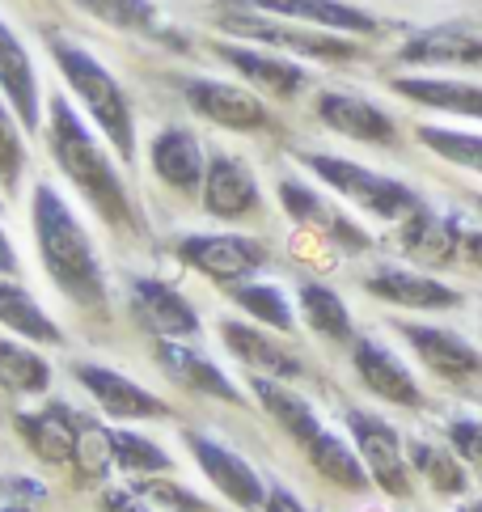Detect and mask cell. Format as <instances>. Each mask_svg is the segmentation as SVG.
Returning <instances> with one entry per match:
<instances>
[{"label":"cell","instance_id":"1","mask_svg":"<svg viewBox=\"0 0 482 512\" xmlns=\"http://www.w3.org/2000/svg\"><path fill=\"white\" fill-rule=\"evenodd\" d=\"M30 225H34V246H39V263L47 271V280L72 305L89 309V314H106L110 288H106V267L98 259V246L89 237L85 221L64 204V195L51 182H34Z\"/></svg>","mask_w":482,"mask_h":512},{"label":"cell","instance_id":"2","mask_svg":"<svg viewBox=\"0 0 482 512\" xmlns=\"http://www.w3.org/2000/svg\"><path fill=\"white\" fill-rule=\"evenodd\" d=\"M47 149L60 174L110 229H136V199L127 191L119 166L110 161V153L89 132V123L72 111L64 94H55L47 106Z\"/></svg>","mask_w":482,"mask_h":512},{"label":"cell","instance_id":"3","mask_svg":"<svg viewBox=\"0 0 482 512\" xmlns=\"http://www.w3.org/2000/svg\"><path fill=\"white\" fill-rule=\"evenodd\" d=\"M250 394L258 398V407L275 419V428L305 453V462L318 470L330 487L351 491V496H360V491L373 487L356 445L343 441L339 432H330L305 394H296L292 386H284V381H275V377H254V373H250Z\"/></svg>","mask_w":482,"mask_h":512},{"label":"cell","instance_id":"4","mask_svg":"<svg viewBox=\"0 0 482 512\" xmlns=\"http://www.w3.org/2000/svg\"><path fill=\"white\" fill-rule=\"evenodd\" d=\"M47 51H51L55 68L64 72L68 89L85 106V115L98 123L106 144L123 161H132L136 157V115H132V102H127L123 85L110 77V68L98 56H89L85 47L60 39V34H47Z\"/></svg>","mask_w":482,"mask_h":512},{"label":"cell","instance_id":"5","mask_svg":"<svg viewBox=\"0 0 482 512\" xmlns=\"http://www.w3.org/2000/svg\"><path fill=\"white\" fill-rule=\"evenodd\" d=\"M296 161L322 182V187H330L339 199H347L351 208H360L368 216H377V221L385 225H398L406 221L411 212L423 208V195L415 187H406L402 178L394 174H381V170H368L360 166V161L351 157H335V153H296Z\"/></svg>","mask_w":482,"mask_h":512},{"label":"cell","instance_id":"6","mask_svg":"<svg viewBox=\"0 0 482 512\" xmlns=\"http://www.w3.org/2000/svg\"><path fill=\"white\" fill-rule=\"evenodd\" d=\"M343 424H347L351 445H356L360 462L368 470V483L377 491H385L389 500H411L415 496V470H411V457H406L402 432L389 424L385 415L364 411V407H347Z\"/></svg>","mask_w":482,"mask_h":512},{"label":"cell","instance_id":"7","mask_svg":"<svg viewBox=\"0 0 482 512\" xmlns=\"http://www.w3.org/2000/svg\"><path fill=\"white\" fill-rule=\"evenodd\" d=\"M220 26L237 39H250V43H267V47H280L292 51V56H309V60H330V64H343V60H360V43H351L347 34H330L318 26H301V22H284V17H263V13H225Z\"/></svg>","mask_w":482,"mask_h":512},{"label":"cell","instance_id":"8","mask_svg":"<svg viewBox=\"0 0 482 512\" xmlns=\"http://www.w3.org/2000/svg\"><path fill=\"white\" fill-rule=\"evenodd\" d=\"M178 263L208 276L220 288H237L246 284L254 271H263L271 263V250L258 237H241V233H187L178 237Z\"/></svg>","mask_w":482,"mask_h":512},{"label":"cell","instance_id":"9","mask_svg":"<svg viewBox=\"0 0 482 512\" xmlns=\"http://www.w3.org/2000/svg\"><path fill=\"white\" fill-rule=\"evenodd\" d=\"M182 445L191 449L195 466L203 470V479H208L233 508H241V512H263V504H267V483H263V474H258L237 449L220 445L216 436L195 432V428L182 432Z\"/></svg>","mask_w":482,"mask_h":512},{"label":"cell","instance_id":"10","mask_svg":"<svg viewBox=\"0 0 482 512\" xmlns=\"http://www.w3.org/2000/svg\"><path fill=\"white\" fill-rule=\"evenodd\" d=\"M394 331L411 343L415 360L444 386H470L482 381V347H474L466 335L432 322H394Z\"/></svg>","mask_w":482,"mask_h":512},{"label":"cell","instance_id":"11","mask_svg":"<svg viewBox=\"0 0 482 512\" xmlns=\"http://www.w3.org/2000/svg\"><path fill=\"white\" fill-rule=\"evenodd\" d=\"M351 369H356L360 386L381 398L385 407H402V411H423L428 407V394H423L419 377L411 373V364H406L398 352H389L381 339H351Z\"/></svg>","mask_w":482,"mask_h":512},{"label":"cell","instance_id":"12","mask_svg":"<svg viewBox=\"0 0 482 512\" xmlns=\"http://www.w3.org/2000/svg\"><path fill=\"white\" fill-rule=\"evenodd\" d=\"M72 377L81 381L89 390V398L102 407L106 419H115V424H140V419H170L174 407L165 398H157L153 390H144L140 381L123 377L119 369H110V364H72Z\"/></svg>","mask_w":482,"mask_h":512},{"label":"cell","instance_id":"13","mask_svg":"<svg viewBox=\"0 0 482 512\" xmlns=\"http://www.w3.org/2000/svg\"><path fill=\"white\" fill-rule=\"evenodd\" d=\"M203 212L216 216V221H254L263 212V191H258V178L241 157L233 153H212L208 170H203Z\"/></svg>","mask_w":482,"mask_h":512},{"label":"cell","instance_id":"14","mask_svg":"<svg viewBox=\"0 0 482 512\" xmlns=\"http://www.w3.org/2000/svg\"><path fill=\"white\" fill-rule=\"evenodd\" d=\"M360 288L368 292V297H377L385 305H398V309H415V314H440V309H457L461 301H466L453 284L436 280L432 271L394 267V263L373 267L360 280Z\"/></svg>","mask_w":482,"mask_h":512},{"label":"cell","instance_id":"15","mask_svg":"<svg viewBox=\"0 0 482 512\" xmlns=\"http://www.w3.org/2000/svg\"><path fill=\"white\" fill-rule=\"evenodd\" d=\"M13 428L34 449V457H43L51 466H64V462H77L81 441H85V432L94 428V419H85L77 407H68V402H47L43 411H17Z\"/></svg>","mask_w":482,"mask_h":512},{"label":"cell","instance_id":"16","mask_svg":"<svg viewBox=\"0 0 482 512\" xmlns=\"http://www.w3.org/2000/svg\"><path fill=\"white\" fill-rule=\"evenodd\" d=\"M127 309H132V318L157 339H195L199 335L195 305L182 297L174 284H165L157 276H132V284H127Z\"/></svg>","mask_w":482,"mask_h":512},{"label":"cell","instance_id":"17","mask_svg":"<svg viewBox=\"0 0 482 512\" xmlns=\"http://www.w3.org/2000/svg\"><path fill=\"white\" fill-rule=\"evenodd\" d=\"M182 98L191 102L195 115H203L216 127H229V132H263L271 123L267 102L258 94H250V89L229 85V81L191 77V81H182Z\"/></svg>","mask_w":482,"mask_h":512},{"label":"cell","instance_id":"18","mask_svg":"<svg viewBox=\"0 0 482 512\" xmlns=\"http://www.w3.org/2000/svg\"><path fill=\"white\" fill-rule=\"evenodd\" d=\"M280 204H284V212H288L301 229L318 233V237H326V242H335V246H343V250H351V254H360V250L373 246V237H368L356 221H351L347 212H339L326 195H318V191H313L309 182H301V178H284V182H280Z\"/></svg>","mask_w":482,"mask_h":512},{"label":"cell","instance_id":"19","mask_svg":"<svg viewBox=\"0 0 482 512\" xmlns=\"http://www.w3.org/2000/svg\"><path fill=\"white\" fill-rule=\"evenodd\" d=\"M153 360H157V369L170 377V381H178L182 390L203 394V398H216V402H229V407H246V394L233 386V377L220 369L216 360L203 356L199 347L182 343V339H157Z\"/></svg>","mask_w":482,"mask_h":512},{"label":"cell","instance_id":"20","mask_svg":"<svg viewBox=\"0 0 482 512\" xmlns=\"http://www.w3.org/2000/svg\"><path fill=\"white\" fill-rule=\"evenodd\" d=\"M461 229L466 225H461L457 216L423 204L419 212L406 216V221H398V250L415 267L444 271V267L461 263Z\"/></svg>","mask_w":482,"mask_h":512},{"label":"cell","instance_id":"21","mask_svg":"<svg viewBox=\"0 0 482 512\" xmlns=\"http://www.w3.org/2000/svg\"><path fill=\"white\" fill-rule=\"evenodd\" d=\"M318 119L330 127L335 136L360 140V144H377V149H394L398 144V123L389 111H381L377 102H368L360 94H343V89H326L318 94Z\"/></svg>","mask_w":482,"mask_h":512},{"label":"cell","instance_id":"22","mask_svg":"<svg viewBox=\"0 0 482 512\" xmlns=\"http://www.w3.org/2000/svg\"><path fill=\"white\" fill-rule=\"evenodd\" d=\"M398 60L419 68H482V34L461 22L415 30L398 47Z\"/></svg>","mask_w":482,"mask_h":512},{"label":"cell","instance_id":"23","mask_svg":"<svg viewBox=\"0 0 482 512\" xmlns=\"http://www.w3.org/2000/svg\"><path fill=\"white\" fill-rule=\"evenodd\" d=\"M220 339H225L229 356L241 360L254 377H275V381H292L305 373L301 356L284 347L275 335H267V326H250V322H233L225 318L220 322Z\"/></svg>","mask_w":482,"mask_h":512},{"label":"cell","instance_id":"24","mask_svg":"<svg viewBox=\"0 0 482 512\" xmlns=\"http://www.w3.org/2000/svg\"><path fill=\"white\" fill-rule=\"evenodd\" d=\"M258 13L284 17V22H301V26H318L330 34H347V39H368L377 34L381 22L360 5H347V0H250Z\"/></svg>","mask_w":482,"mask_h":512},{"label":"cell","instance_id":"25","mask_svg":"<svg viewBox=\"0 0 482 512\" xmlns=\"http://www.w3.org/2000/svg\"><path fill=\"white\" fill-rule=\"evenodd\" d=\"M212 51L237 72V77H246L254 89H267L271 98H296L309 85V72L301 64L271 56V51L241 47V43H212Z\"/></svg>","mask_w":482,"mask_h":512},{"label":"cell","instance_id":"26","mask_svg":"<svg viewBox=\"0 0 482 512\" xmlns=\"http://www.w3.org/2000/svg\"><path fill=\"white\" fill-rule=\"evenodd\" d=\"M0 94L13 106V115L22 119V127H39L43 123V106H39V77H34V60L26 43L13 34V26L0 17Z\"/></svg>","mask_w":482,"mask_h":512},{"label":"cell","instance_id":"27","mask_svg":"<svg viewBox=\"0 0 482 512\" xmlns=\"http://www.w3.org/2000/svg\"><path fill=\"white\" fill-rule=\"evenodd\" d=\"M148 161H153V174L174 187L182 195H195L203 187V170H208V157H203L199 140L187 127H161L148 144Z\"/></svg>","mask_w":482,"mask_h":512},{"label":"cell","instance_id":"28","mask_svg":"<svg viewBox=\"0 0 482 512\" xmlns=\"http://www.w3.org/2000/svg\"><path fill=\"white\" fill-rule=\"evenodd\" d=\"M389 89H394L398 98L423 106V111H440V115H457V119L482 123V85H474V81H457V77H394Z\"/></svg>","mask_w":482,"mask_h":512},{"label":"cell","instance_id":"29","mask_svg":"<svg viewBox=\"0 0 482 512\" xmlns=\"http://www.w3.org/2000/svg\"><path fill=\"white\" fill-rule=\"evenodd\" d=\"M406 457H411L415 479L428 483L436 496L444 500H461L474 487L470 466L457 457L453 445H436V441H406Z\"/></svg>","mask_w":482,"mask_h":512},{"label":"cell","instance_id":"30","mask_svg":"<svg viewBox=\"0 0 482 512\" xmlns=\"http://www.w3.org/2000/svg\"><path fill=\"white\" fill-rule=\"evenodd\" d=\"M0 326L26 343H64V331L51 322L47 309L30 297V288H22L17 280H5V276H0Z\"/></svg>","mask_w":482,"mask_h":512},{"label":"cell","instance_id":"31","mask_svg":"<svg viewBox=\"0 0 482 512\" xmlns=\"http://www.w3.org/2000/svg\"><path fill=\"white\" fill-rule=\"evenodd\" d=\"M296 301H301V318L318 339L326 343H351L356 339V326H351V309L330 284L305 280L296 288Z\"/></svg>","mask_w":482,"mask_h":512},{"label":"cell","instance_id":"32","mask_svg":"<svg viewBox=\"0 0 482 512\" xmlns=\"http://www.w3.org/2000/svg\"><path fill=\"white\" fill-rule=\"evenodd\" d=\"M0 390L13 398H39L51 390V364L34 352V343L0 339Z\"/></svg>","mask_w":482,"mask_h":512},{"label":"cell","instance_id":"33","mask_svg":"<svg viewBox=\"0 0 482 512\" xmlns=\"http://www.w3.org/2000/svg\"><path fill=\"white\" fill-rule=\"evenodd\" d=\"M415 140L440 161L482 178V132H466V127H449V123H419Z\"/></svg>","mask_w":482,"mask_h":512},{"label":"cell","instance_id":"34","mask_svg":"<svg viewBox=\"0 0 482 512\" xmlns=\"http://www.w3.org/2000/svg\"><path fill=\"white\" fill-rule=\"evenodd\" d=\"M233 305L241 314H250L258 326H271L280 335H292L296 331V314H292V301L280 284H267V280H254V284H237L229 288Z\"/></svg>","mask_w":482,"mask_h":512},{"label":"cell","instance_id":"35","mask_svg":"<svg viewBox=\"0 0 482 512\" xmlns=\"http://www.w3.org/2000/svg\"><path fill=\"white\" fill-rule=\"evenodd\" d=\"M106 445H110V462H115L123 474H132V479H144V474H170L174 470V457L165 453L157 441L140 436V432L106 428Z\"/></svg>","mask_w":482,"mask_h":512},{"label":"cell","instance_id":"36","mask_svg":"<svg viewBox=\"0 0 482 512\" xmlns=\"http://www.w3.org/2000/svg\"><path fill=\"white\" fill-rule=\"evenodd\" d=\"M77 5L106 22L110 30H127V34H148V39H165V22L153 0H77Z\"/></svg>","mask_w":482,"mask_h":512},{"label":"cell","instance_id":"37","mask_svg":"<svg viewBox=\"0 0 482 512\" xmlns=\"http://www.w3.org/2000/svg\"><path fill=\"white\" fill-rule=\"evenodd\" d=\"M26 174V144H22V119L13 115V106L0 94V191L17 195Z\"/></svg>","mask_w":482,"mask_h":512},{"label":"cell","instance_id":"38","mask_svg":"<svg viewBox=\"0 0 482 512\" xmlns=\"http://www.w3.org/2000/svg\"><path fill=\"white\" fill-rule=\"evenodd\" d=\"M136 496H144L157 512H220L216 504H208L203 496H195L191 487L182 483H165L161 474H144V479L132 483Z\"/></svg>","mask_w":482,"mask_h":512},{"label":"cell","instance_id":"39","mask_svg":"<svg viewBox=\"0 0 482 512\" xmlns=\"http://www.w3.org/2000/svg\"><path fill=\"white\" fill-rule=\"evenodd\" d=\"M444 436H449V445L457 449V457L470 466V474L482 483V419L453 415L449 424H444Z\"/></svg>","mask_w":482,"mask_h":512},{"label":"cell","instance_id":"40","mask_svg":"<svg viewBox=\"0 0 482 512\" xmlns=\"http://www.w3.org/2000/svg\"><path fill=\"white\" fill-rule=\"evenodd\" d=\"M102 512H157V508L127 487V491H106V496H102Z\"/></svg>","mask_w":482,"mask_h":512},{"label":"cell","instance_id":"41","mask_svg":"<svg viewBox=\"0 0 482 512\" xmlns=\"http://www.w3.org/2000/svg\"><path fill=\"white\" fill-rule=\"evenodd\" d=\"M263 512H309V508L296 500L284 483H271V487H267V504H263Z\"/></svg>","mask_w":482,"mask_h":512},{"label":"cell","instance_id":"42","mask_svg":"<svg viewBox=\"0 0 482 512\" xmlns=\"http://www.w3.org/2000/svg\"><path fill=\"white\" fill-rule=\"evenodd\" d=\"M461 263L482 271V229H461Z\"/></svg>","mask_w":482,"mask_h":512},{"label":"cell","instance_id":"43","mask_svg":"<svg viewBox=\"0 0 482 512\" xmlns=\"http://www.w3.org/2000/svg\"><path fill=\"white\" fill-rule=\"evenodd\" d=\"M17 271H22V263H17V250H13V237L0 229V276L5 280H17Z\"/></svg>","mask_w":482,"mask_h":512},{"label":"cell","instance_id":"44","mask_svg":"<svg viewBox=\"0 0 482 512\" xmlns=\"http://www.w3.org/2000/svg\"><path fill=\"white\" fill-rule=\"evenodd\" d=\"M461 512H482V496L478 500H466V504H461Z\"/></svg>","mask_w":482,"mask_h":512},{"label":"cell","instance_id":"45","mask_svg":"<svg viewBox=\"0 0 482 512\" xmlns=\"http://www.w3.org/2000/svg\"><path fill=\"white\" fill-rule=\"evenodd\" d=\"M0 512H34V508H30V504H5Z\"/></svg>","mask_w":482,"mask_h":512},{"label":"cell","instance_id":"46","mask_svg":"<svg viewBox=\"0 0 482 512\" xmlns=\"http://www.w3.org/2000/svg\"><path fill=\"white\" fill-rule=\"evenodd\" d=\"M474 208H478V216H482V191H478V195H474Z\"/></svg>","mask_w":482,"mask_h":512},{"label":"cell","instance_id":"47","mask_svg":"<svg viewBox=\"0 0 482 512\" xmlns=\"http://www.w3.org/2000/svg\"><path fill=\"white\" fill-rule=\"evenodd\" d=\"M478 322H482V318H478Z\"/></svg>","mask_w":482,"mask_h":512}]
</instances>
